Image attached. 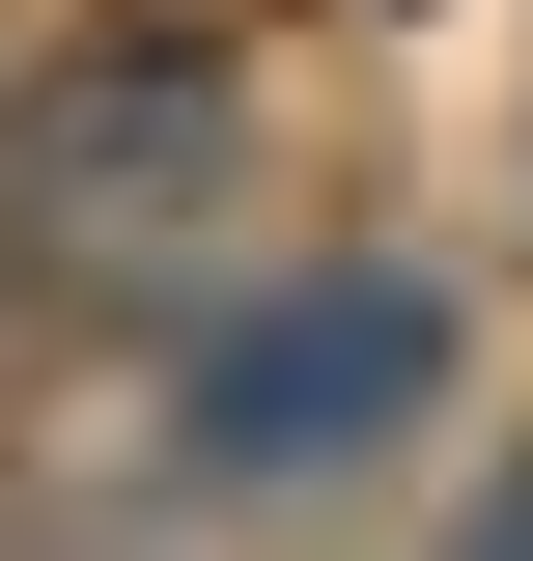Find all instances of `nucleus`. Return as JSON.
Returning <instances> with one entry per match:
<instances>
[{"instance_id": "nucleus-2", "label": "nucleus", "mask_w": 533, "mask_h": 561, "mask_svg": "<svg viewBox=\"0 0 533 561\" xmlns=\"http://www.w3.org/2000/svg\"><path fill=\"white\" fill-rule=\"evenodd\" d=\"M225 169H253V113H225V57H169V28L29 84V253H84V280H140Z\"/></svg>"}, {"instance_id": "nucleus-1", "label": "nucleus", "mask_w": 533, "mask_h": 561, "mask_svg": "<svg viewBox=\"0 0 533 561\" xmlns=\"http://www.w3.org/2000/svg\"><path fill=\"white\" fill-rule=\"evenodd\" d=\"M450 393V280H281L253 337H197V478H365L394 421Z\"/></svg>"}]
</instances>
